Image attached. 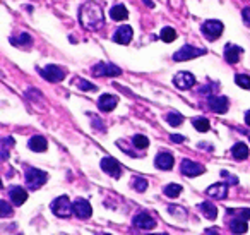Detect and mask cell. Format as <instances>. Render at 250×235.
I'll return each instance as SVG.
<instances>
[{"label": "cell", "mask_w": 250, "mask_h": 235, "mask_svg": "<svg viewBox=\"0 0 250 235\" xmlns=\"http://www.w3.org/2000/svg\"><path fill=\"white\" fill-rule=\"evenodd\" d=\"M79 23L83 28L89 29V31H98V29H101L104 24L103 9H101L96 2H86L84 5H81Z\"/></svg>", "instance_id": "cell-1"}, {"label": "cell", "mask_w": 250, "mask_h": 235, "mask_svg": "<svg viewBox=\"0 0 250 235\" xmlns=\"http://www.w3.org/2000/svg\"><path fill=\"white\" fill-rule=\"evenodd\" d=\"M46 180H48V175L43 170L28 168V172H26V184H28L29 189H40Z\"/></svg>", "instance_id": "cell-2"}, {"label": "cell", "mask_w": 250, "mask_h": 235, "mask_svg": "<svg viewBox=\"0 0 250 235\" xmlns=\"http://www.w3.org/2000/svg\"><path fill=\"white\" fill-rule=\"evenodd\" d=\"M206 53V48H197V47H190V45H185L182 47L178 52L173 53V60L177 62H184V60H190L195 59V57H201Z\"/></svg>", "instance_id": "cell-3"}, {"label": "cell", "mask_w": 250, "mask_h": 235, "mask_svg": "<svg viewBox=\"0 0 250 235\" xmlns=\"http://www.w3.org/2000/svg\"><path fill=\"white\" fill-rule=\"evenodd\" d=\"M52 211L59 218H67L70 213H74V211H72V204H70V201H69V197H67V196L57 197V199L52 203Z\"/></svg>", "instance_id": "cell-4"}, {"label": "cell", "mask_w": 250, "mask_h": 235, "mask_svg": "<svg viewBox=\"0 0 250 235\" xmlns=\"http://www.w3.org/2000/svg\"><path fill=\"white\" fill-rule=\"evenodd\" d=\"M202 33H204V36L208 40H211V42H214V40H218L219 36H221L223 33V23L221 21H206L204 24L201 26Z\"/></svg>", "instance_id": "cell-5"}, {"label": "cell", "mask_w": 250, "mask_h": 235, "mask_svg": "<svg viewBox=\"0 0 250 235\" xmlns=\"http://www.w3.org/2000/svg\"><path fill=\"white\" fill-rule=\"evenodd\" d=\"M93 74L100 77H117L120 76V69L117 66H113V64L100 62L93 67Z\"/></svg>", "instance_id": "cell-6"}, {"label": "cell", "mask_w": 250, "mask_h": 235, "mask_svg": "<svg viewBox=\"0 0 250 235\" xmlns=\"http://www.w3.org/2000/svg\"><path fill=\"white\" fill-rule=\"evenodd\" d=\"M72 211L77 218L87 220V218L91 216V213H93V208H91V204L87 199H77L72 203Z\"/></svg>", "instance_id": "cell-7"}, {"label": "cell", "mask_w": 250, "mask_h": 235, "mask_svg": "<svg viewBox=\"0 0 250 235\" xmlns=\"http://www.w3.org/2000/svg\"><path fill=\"white\" fill-rule=\"evenodd\" d=\"M173 84L178 88V90L187 91V90H190V88L195 84V77H194V74H192V72H185V70H184V72L175 74Z\"/></svg>", "instance_id": "cell-8"}, {"label": "cell", "mask_w": 250, "mask_h": 235, "mask_svg": "<svg viewBox=\"0 0 250 235\" xmlns=\"http://www.w3.org/2000/svg\"><path fill=\"white\" fill-rule=\"evenodd\" d=\"M42 72V76L45 77L46 81H50V83H60V81H63L65 79V72H63L60 67H57V66H46L43 70H40Z\"/></svg>", "instance_id": "cell-9"}, {"label": "cell", "mask_w": 250, "mask_h": 235, "mask_svg": "<svg viewBox=\"0 0 250 235\" xmlns=\"http://www.w3.org/2000/svg\"><path fill=\"white\" fill-rule=\"evenodd\" d=\"M101 168H103L108 175L115 177V179H120V175H122V173H120L122 172L120 165H118L117 160L111 158V156H104V158L101 160Z\"/></svg>", "instance_id": "cell-10"}, {"label": "cell", "mask_w": 250, "mask_h": 235, "mask_svg": "<svg viewBox=\"0 0 250 235\" xmlns=\"http://www.w3.org/2000/svg\"><path fill=\"white\" fill-rule=\"evenodd\" d=\"M180 168L185 177H197V175H201V173H204V166L195 162H190V160H184Z\"/></svg>", "instance_id": "cell-11"}, {"label": "cell", "mask_w": 250, "mask_h": 235, "mask_svg": "<svg viewBox=\"0 0 250 235\" xmlns=\"http://www.w3.org/2000/svg\"><path fill=\"white\" fill-rule=\"evenodd\" d=\"M132 35H134V31H132V28H130V26H127V24L120 26V28L115 31L113 42L120 43V45H129L130 40H132Z\"/></svg>", "instance_id": "cell-12"}, {"label": "cell", "mask_w": 250, "mask_h": 235, "mask_svg": "<svg viewBox=\"0 0 250 235\" xmlns=\"http://www.w3.org/2000/svg\"><path fill=\"white\" fill-rule=\"evenodd\" d=\"M134 227L143 228V230H153L156 227V220L147 213H139L134 218Z\"/></svg>", "instance_id": "cell-13"}, {"label": "cell", "mask_w": 250, "mask_h": 235, "mask_svg": "<svg viewBox=\"0 0 250 235\" xmlns=\"http://www.w3.org/2000/svg\"><path fill=\"white\" fill-rule=\"evenodd\" d=\"M209 108L216 114H226L228 112V100L225 96H209Z\"/></svg>", "instance_id": "cell-14"}, {"label": "cell", "mask_w": 250, "mask_h": 235, "mask_svg": "<svg viewBox=\"0 0 250 235\" xmlns=\"http://www.w3.org/2000/svg\"><path fill=\"white\" fill-rule=\"evenodd\" d=\"M206 194H208L209 197H214V199H225V197L228 196V186L223 182L214 184V186L206 189Z\"/></svg>", "instance_id": "cell-15"}, {"label": "cell", "mask_w": 250, "mask_h": 235, "mask_svg": "<svg viewBox=\"0 0 250 235\" xmlns=\"http://www.w3.org/2000/svg\"><path fill=\"white\" fill-rule=\"evenodd\" d=\"M118 103V98L113 94H101L100 100H98V107L101 112H111Z\"/></svg>", "instance_id": "cell-16"}, {"label": "cell", "mask_w": 250, "mask_h": 235, "mask_svg": "<svg viewBox=\"0 0 250 235\" xmlns=\"http://www.w3.org/2000/svg\"><path fill=\"white\" fill-rule=\"evenodd\" d=\"M242 52L243 50L240 48V47H236V45H226L225 47V59H226V62L228 64H236L240 60V55H242Z\"/></svg>", "instance_id": "cell-17"}, {"label": "cell", "mask_w": 250, "mask_h": 235, "mask_svg": "<svg viewBox=\"0 0 250 235\" xmlns=\"http://www.w3.org/2000/svg\"><path fill=\"white\" fill-rule=\"evenodd\" d=\"M9 197H11L14 206H21V204H24V201L28 199V192H26L22 187H14V189H11V192H9Z\"/></svg>", "instance_id": "cell-18"}, {"label": "cell", "mask_w": 250, "mask_h": 235, "mask_svg": "<svg viewBox=\"0 0 250 235\" xmlns=\"http://www.w3.org/2000/svg\"><path fill=\"white\" fill-rule=\"evenodd\" d=\"M28 146H29V149H31V151L42 153V151H45V149L48 148V141H46L43 136H33V138L29 139Z\"/></svg>", "instance_id": "cell-19"}, {"label": "cell", "mask_w": 250, "mask_h": 235, "mask_svg": "<svg viewBox=\"0 0 250 235\" xmlns=\"http://www.w3.org/2000/svg\"><path fill=\"white\" fill-rule=\"evenodd\" d=\"M173 163H175V158L170 155V153H160V155L156 156V166L161 170L173 168Z\"/></svg>", "instance_id": "cell-20"}, {"label": "cell", "mask_w": 250, "mask_h": 235, "mask_svg": "<svg viewBox=\"0 0 250 235\" xmlns=\"http://www.w3.org/2000/svg\"><path fill=\"white\" fill-rule=\"evenodd\" d=\"M199 208H201L202 214H204L206 218H209V220H216V216H218V210H216V206L212 203L204 201V203L199 204Z\"/></svg>", "instance_id": "cell-21"}, {"label": "cell", "mask_w": 250, "mask_h": 235, "mask_svg": "<svg viewBox=\"0 0 250 235\" xmlns=\"http://www.w3.org/2000/svg\"><path fill=\"white\" fill-rule=\"evenodd\" d=\"M110 16L113 21H125V19L129 18V11H127L125 5H115V7L111 9Z\"/></svg>", "instance_id": "cell-22"}, {"label": "cell", "mask_w": 250, "mask_h": 235, "mask_svg": "<svg viewBox=\"0 0 250 235\" xmlns=\"http://www.w3.org/2000/svg\"><path fill=\"white\" fill-rule=\"evenodd\" d=\"M229 228H231L233 234H245L247 232V220H243V218H233L231 225H229Z\"/></svg>", "instance_id": "cell-23"}, {"label": "cell", "mask_w": 250, "mask_h": 235, "mask_svg": "<svg viewBox=\"0 0 250 235\" xmlns=\"http://www.w3.org/2000/svg\"><path fill=\"white\" fill-rule=\"evenodd\" d=\"M31 36L28 35V33H21L19 36H16V38H11V43L16 47H21V48H26V47L31 45Z\"/></svg>", "instance_id": "cell-24"}, {"label": "cell", "mask_w": 250, "mask_h": 235, "mask_svg": "<svg viewBox=\"0 0 250 235\" xmlns=\"http://www.w3.org/2000/svg\"><path fill=\"white\" fill-rule=\"evenodd\" d=\"M231 153L236 160H245L247 156H249V148H247V144H243V142H236V144L233 146Z\"/></svg>", "instance_id": "cell-25"}, {"label": "cell", "mask_w": 250, "mask_h": 235, "mask_svg": "<svg viewBox=\"0 0 250 235\" xmlns=\"http://www.w3.org/2000/svg\"><path fill=\"white\" fill-rule=\"evenodd\" d=\"M160 38L163 40L165 43H171V42H175V38H177V31H175L173 28H163L161 29Z\"/></svg>", "instance_id": "cell-26"}, {"label": "cell", "mask_w": 250, "mask_h": 235, "mask_svg": "<svg viewBox=\"0 0 250 235\" xmlns=\"http://www.w3.org/2000/svg\"><path fill=\"white\" fill-rule=\"evenodd\" d=\"M194 127L197 129L199 132H208L209 131V120L206 117H197V118H194Z\"/></svg>", "instance_id": "cell-27"}, {"label": "cell", "mask_w": 250, "mask_h": 235, "mask_svg": "<svg viewBox=\"0 0 250 235\" xmlns=\"http://www.w3.org/2000/svg\"><path fill=\"white\" fill-rule=\"evenodd\" d=\"M167 122L171 127H178V125L184 122V117H182L180 114H177V112H170V114L167 115Z\"/></svg>", "instance_id": "cell-28"}, {"label": "cell", "mask_w": 250, "mask_h": 235, "mask_svg": "<svg viewBox=\"0 0 250 235\" xmlns=\"http://www.w3.org/2000/svg\"><path fill=\"white\" fill-rule=\"evenodd\" d=\"M132 142H134V146H136L137 149H146L147 146H149V139H147L146 136H143V134L134 136Z\"/></svg>", "instance_id": "cell-29"}, {"label": "cell", "mask_w": 250, "mask_h": 235, "mask_svg": "<svg viewBox=\"0 0 250 235\" xmlns=\"http://www.w3.org/2000/svg\"><path fill=\"white\" fill-rule=\"evenodd\" d=\"M180 192H182V186H178V184H168V186H165V194L168 197H177Z\"/></svg>", "instance_id": "cell-30"}, {"label": "cell", "mask_w": 250, "mask_h": 235, "mask_svg": "<svg viewBox=\"0 0 250 235\" xmlns=\"http://www.w3.org/2000/svg\"><path fill=\"white\" fill-rule=\"evenodd\" d=\"M235 83L238 84L240 88H243V90H250V76H245V74H236Z\"/></svg>", "instance_id": "cell-31"}, {"label": "cell", "mask_w": 250, "mask_h": 235, "mask_svg": "<svg viewBox=\"0 0 250 235\" xmlns=\"http://www.w3.org/2000/svg\"><path fill=\"white\" fill-rule=\"evenodd\" d=\"M132 187L136 190H139V192H144V190L147 189V180L143 179V177H136V179L132 180Z\"/></svg>", "instance_id": "cell-32"}, {"label": "cell", "mask_w": 250, "mask_h": 235, "mask_svg": "<svg viewBox=\"0 0 250 235\" xmlns=\"http://www.w3.org/2000/svg\"><path fill=\"white\" fill-rule=\"evenodd\" d=\"M14 144V139L12 138H5L4 141H2V158L7 160L9 158V148Z\"/></svg>", "instance_id": "cell-33"}, {"label": "cell", "mask_w": 250, "mask_h": 235, "mask_svg": "<svg viewBox=\"0 0 250 235\" xmlns=\"http://www.w3.org/2000/svg\"><path fill=\"white\" fill-rule=\"evenodd\" d=\"M228 213H231L236 218H243V220H250V210H228Z\"/></svg>", "instance_id": "cell-34"}, {"label": "cell", "mask_w": 250, "mask_h": 235, "mask_svg": "<svg viewBox=\"0 0 250 235\" xmlns=\"http://www.w3.org/2000/svg\"><path fill=\"white\" fill-rule=\"evenodd\" d=\"M11 213H12V208L7 204V201H2V203H0V214L4 218H7V216H11Z\"/></svg>", "instance_id": "cell-35"}, {"label": "cell", "mask_w": 250, "mask_h": 235, "mask_svg": "<svg viewBox=\"0 0 250 235\" xmlns=\"http://www.w3.org/2000/svg\"><path fill=\"white\" fill-rule=\"evenodd\" d=\"M77 84H79V88L83 91H96V86H94V84L87 83V81H84V79H77Z\"/></svg>", "instance_id": "cell-36"}, {"label": "cell", "mask_w": 250, "mask_h": 235, "mask_svg": "<svg viewBox=\"0 0 250 235\" xmlns=\"http://www.w3.org/2000/svg\"><path fill=\"white\" fill-rule=\"evenodd\" d=\"M221 175H223V177H226V179H228L229 182H233V184H236V182H238V179H236V177H231L228 172H226V170H223V172H221Z\"/></svg>", "instance_id": "cell-37"}, {"label": "cell", "mask_w": 250, "mask_h": 235, "mask_svg": "<svg viewBox=\"0 0 250 235\" xmlns=\"http://www.w3.org/2000/svg\"><path fill=\"white\" fill-rule=\"evenodd\" d=\"M242 16H243V19H245V23L250 26V9H243L242 11Z\"/></svg>", "instance_id": "cell-38"}, {"label": "cell", "mask_w": 250, "mask_h": 235, "mask_svg": "<svg viewBox=\"0 0 250 235\" xmlns=\"http://www.w3.org/2000/svg\"><path fill=\"white\" fill-rule=\"evenodd\" d=\"M171 141H173V142H184L185 139H184V136H177V134H173V136H171Z\"/></svg>", "instance_id": "cell-39"}, {"label": "cell", "mask_w": 250, "mask_h": 235, "mask_svg": "<svg viewBox=\"0 0 250 235\" xmlns=\"http://www.w3.org/2000/svg\"><path fill=\"white\" fill-rule=\"evenodd\" d=\"M245 122H247V125H250V110L245 114Z\"/></svg>", "instance_id": "cell-40"}, {"label": "cell", "mask_w": 250, "mask_h": 235, "mask_svg": "<svg viewBox=\"0 0 250 235\" xmlns=\"http://www.w3.org/2000/svg\"><path fill=\"white\" fill-rule=\"evenodd\" d=\"M144 2H146V4H147V5H149V7H153V5H154V4H153V2H151V0H144Z\"/></svg>", "instance_id": "cell-41"}]
</instances>
